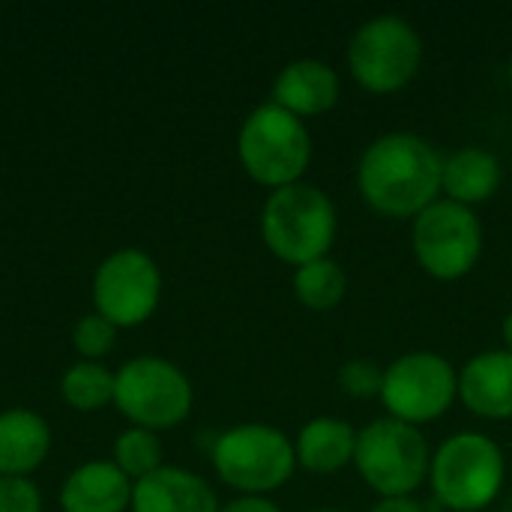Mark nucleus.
Listing matches in <instances>:
<instances>
[{"label":"nucleus","mask_w":512,"mask_h":512,"mask_svg":"<svg viewBox=\"0 0 512 512\" xmlns=\"http://www.w3.org/2000/svg\"><path fill=\"white\" fill-rule=\"evenodd\" d=\"M51 453V426L30 408L0 411V477L30 480Z\"/></svg>","instance_id":"nucleus-16"},{"label":"nucleus","mask_w":512,"mask_h":512,"mask_svg":"<svg viewBox=\"0 0 512 512\" xmlns=\"http://www.w3.org/2000/svg\"><path fill=\"white\" fill-rule=\"evenodd\" d=\"M441 150L417 132L378 135L357 162V192L363 204L384 219L414 222L441 198Z\"/></svg>","instance_id":"nucleus-1"},{"label":"nucleus","mask_w":512,"mask_h":512,"mask_svg":"<svg viewBox=\"0 0 512 512\" xmlns=\"http://www.w3.org/2000/svg\"><path fill=\"white\" fill-rule=\"evenodd\" d=\"M93 312L117 330L147 324L162 303V270L144 249L126 246L105 255L93 273Z\"/></svg>","instance_id":"nucleus-11"},{"label":"nucleus","mask_w":512,"mask_h":512,"mask_svg":"<svg viewBox=\"0 0 512 512\" xmlns=\"http://www.w3.org/2000/svg\"><path fill=\"white\" fill-rule=\"evenodd\" d=\"M60 399L78 414L102 411L114 405V372L102 363L78 360L60 375Z\"/></svg>","instance_id":"nucleus-20"},{"label":"nucleus","mask_w":512,"mask_h":512,"mask_svg":"<svg viewBox=\"0 0 512 512\" xmlns=\"http://www.w3.org/2000/svg\"><path fill=\"white\" fill-rule=\"evenodd\" d=\"M0 512H42V495L33 480L0 477Z\"/></svg>","instance_id":"nucleus-24"},{"label":"nucleus","mask_w":512,"mask_h":512,"mask_svg":"<svg viewBox=\"0 0 512 512\" xmlns=\"http://www.w3.org/2000/svg\"><path fill=\"white\" fill-rule=\"evenodd\" d=\"M219 512H282L270 498H234Z\"/></svg>","instance_id":"nucleus-26"},{"label":"nucleus","mask_w":512,"mask_h":512,"mask_svg":"<svg viewBox=\"0 0 512 512\" xmlns=\"http://www.w3.org/2000/svg\"><path fill=\"white\" fill-rule=\"evenodd\" d=\"M192 405V381L174 360L141 354L114 372V408L138 429H174L192 414Z\"/></svg>","instance_id":"nucleus-8"},{"label":"nucleus","mask_w":512,"mask_h":512,"mask_svg":"<svg viewBox=\"0 0 512 512\" xmlns=\"http://www.w3.org/2000/svg\"><path fill=\"white\" fill-rule=\"evenodd\" d=\"M297 468L315 477H333L354 465L357 429L342 417H312L294 438Z\"/></svg>","instance_id":"nucleus-17"},{"label":"nucleus","mask_w":512,"mask_h":512,"mask_svg":"<svg viewBox=\"0 0 512 512\" xmlns=\"http://www.w3.org/2000/svg\"><path fill=\"white\" fill-rule=\"evenodd\" d=\"M294 297L309 312H333L348 297V273L333 258H318L294 270Z\"/></svg>","instance_id":"nucleus-19"},{"label":"nucleus","mask_w":512,"mask_h":512,"mask_svg":"<svg viewBox=\"0 0 512 512\" xmlns=\"http://www.w3.org/2000/svg\"><path fill=\"white\" fill-rule=\"evenodd\" d=\"M417 264L438 282L465 279L483 258L486 228L474 207L438 198L411 222Z\"/></svg>","instance_id":"nucleus-9"},{"label":"nucleus","mask_w":512,"mask_h":512,"mask_svg":"<svg viewBox=\"0 0 512 512\" xmlns=\"http://www.w3.org/2000/svg\"><path fill=\"white\" fill-rule=\"evenodd\" d=\"M369 512H429L423 501H417V495L411 498H378V504H372Z\"/></svg>","instance_id":"nucleus-25"},{"label":"nucleus","mask_w":512,"mask_h":512,"mask_svg":"<svg viewBox=\"0 0 512 512\" xmlns=\"http://www.w3.org/2000/svg\"><path fill=\"white\" fill-rule=\"evenodd\" d=\"M165 450H162V438L159 432H150V429H138V426H129L126 432L117 435L114 441V450H111V462L132 480H144L150 474H156L165 462H162Z\"/></svg>","instance_id":"nucleus-21"},{"label":"nucleus","mask_w":512,"mask_h":512,"mask_svg":"<svg viewBox=\"0 0 512 512\" xmlns=\"http://www.w3.org/2000/svg\"><path fill=\"white\" fill-rule=\"evenodd\" d=\"M423 54L420 30L399 12L366 18L345 48L351 78L372 96H393L405 90L420 75Z\"/></svg>","instance_id":"nucleus-6"},{"label":"nucleus","mask_w":512,"mask_h":512,"mask_svg":"<svg viewBox=\"0 0 512 512\" xmlns=\"http://www.w3.org/2000/svg\"><path fill=\"white\" fill-rule=\"evenodd\" d=\"M339 96L342 75L336 72V66L318 57H297L285 63L270 90V102L291 111L300 120L327 114L330 108H336Z\"/></svg>","instance_id":"nucleus-12"},{"label":"nucleus","mask_w":512,"mask_h":512,"mask_svg":"<svg viewBox=\"0 0 512 512\" xmlns=\"http://www.w3.org/2000/svg\"><path fill=\"white\" fill-rule=\"evenodd\" d=\"M222 504L213 486L186 468L162 465L156 474L132 486L129 512H219Z\"/></svg>","instance_id":"nucleus-14"},{"label":"nucleus","mask_w":512,"mask_h":512,"mask_svg":"<svg viewBox=\"0 0 512 512\" xmlns=\"http://www.w3.org/2000/svg\"><path fill=\"white\" fill-rule=\"evenodd\" d=\"M339 234V210L333 198L315 183H291L264 198L261 240L294 270L318 258H330Z\"/></svg>","instance_id":"nucleus-2"},{"label":"nucleus","mask_w":512,"mask_h":512,"mask_svg":"<svg viewBox=\"0 0 512 512\" xmlns=\"http://www.w3.org/2000/svg\"><path fill=\"white\" fill-rule=\"evenodd\" d=\"M132 480L111 462L96 459L78 465L60 486V512H129Z\"/></svg>","instance_id":"nucleus-15"},{"label":"nucleus","mask_w":512,"mask_h":512,"mask_svg":"<svg viewBox=\"0 0 512 512\" xmlns=\"http://www.w3.org/2000/svg\"><path fill=\"white\" fill-rule=\"evenodd\" d=\"M384 384V369L366 357H354L339 369V390L351 399H378Z\"/></svg>","instance_id":"nucleus-23"},{"label":"nucleus","mask_w":512,"mask_h":512,"mask_svg":"<svg viewBox=\"0 0 512 512\" xmlns=\"http://www.w3.org/2000/svg\"><path fill=\"white\" fill-rule=\"evenodd\" d=\"M216 477L237 498H270L291 483L297 471L294 438L270 423H237L225 429L210 450Z\"/></svg>","instance_id":"nucleus-4"},{"label":"nucleus","mask_w":512,"mask_h":512,"mask_svg":"<svg viewBox=\"0 0 512 512\" xmlns=\"http://www.w3.org/2000/svg\"><path fill=\"white\" fill-rule=\"evenodd\" d=\"M504 180L501 159L486 147H459L444 156L441 171V198H450L465 207L489 201Z\"/></svg>","instance_id":"nucleus-18"},{"label":"nucleus","mask_w":512,"mask_h":512,"mask_svg":"<svg viewBox=\"0 0 512 512\" xmlns=\"http://www.w3.org/2000/svg\"><path fill=\"white\" fill-rule=\"evenodd\" d=\"M507 483V456L486 432H456L432 450V501L450 512H483Z\"/></svg>","instance_id":"nucleus-3"},{"label":"nucleus","mask_w":512,"mask_h":512,"mask_svg":"<svg viewBox=\"0 0 512 512\" xmlns=\"http://www.w3.org/2000/svg\"><path fill=\"white\" fill-rule=\"evenodd\" d=\"M378 399L387 417L420 429L459 402V369L438 351H408L384 366Z\"/></svg>","instance_id":"nucleus-10"},{"label":"nucleus","mask_w":512,"mask_h":512,"mask_svg":"<svg viewBox=\"0 0 512 512\" xmlns=\"http://www.w3.org/2000/svg\"><path fill=\"white\" fill-rule=\"evenodd\" d=\"M501 342H504V348L512 354V309L504 315V321H501Z\"/></svg>","instance_id":"nucleus-27"},{"label":"nucleus","mask_w":512,"mask_h":512,"mask_svg":"<svg viewBox=\"0 0 512 512\" xmlns=\"http://www.w3.org/2000/svg\"><path fill=\"white\" fill-rule=\"evenodd\" d=\"M432 447L417 426L378 417L357 429L354 471L378 498H411L429 483Z\"/></svg>","instance_id":"nucleus-7"},{"label":"nucleus","mask_w":512,"mask_h":512,"mask_svg":"<svg viewBox=\"0 0 512 512\" xmlns=\"http://www.w3.org/2000/svg\"><path fill=\"white\" fill-rule=\"evenodd\" d=\"M312 512H342V510H312Z\"/></svg>","instance_id":"nucleus-29"},{"label":"nucleus","mask_w":512,"mask_h":512,"mask_svg":"<svg viewBox=\"0 0 512 512\" xmlns=\"http://www.w3.org/2000/svg\"><path fill=\"white\" fill-rule=\"evenodd\" d=\"M507 78H510V90H512V54H510V63H507Z\"/></svg>","instance_id":"nucleus-28"},{"label":"nucleus","mask_w":512,"mask_h":512,"mask_svg":"<svg viewBox=\"0 0 512 512\" xmlns=\"http://www.w3.org/2000/svg\"><path fill=\"white\" fill-rule=\"evenodd\" d=\"M237 159L258 186L276 192L306 177L312 165V132L306 120L267 99L246 114L237 132Z\"/></svg>","instance_id":"nucleus-5"},{"label":"nucleus","mask_w":512,"mask_h":512,"mask_svg":"<svg viewBox=\"0 0 512 512\" xmlns=\"http://www.w3.org/2000/svg\"><path fill=\"white\" fill-rule=\"evenodd\" d=\"M459 402L480 420H512V354L489 348L459 369Z\"/></svg>","instance_id":"nucleus-13"},{"label":"nucleus","mask_w":512,"mask_h":512,"mask_svg":"<svg viewBox=\"0 0 512 512\" xmlns=\"http://www.w3.org/2000/svg\"><path fill=\"white\" fill-rule=\"evenodd\" d=\"M114 342H117V327L99 312L78 318L72 330V348L78 351L81 360H90V363H99L102 357H108L114 351Z\"/></svg>","instance_id":"nucleus-22"}]
</instances>
